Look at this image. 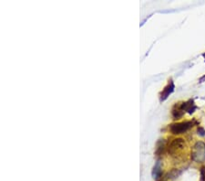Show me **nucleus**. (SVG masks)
Instances as JSON below:
<instances>
[{
	"mask_svg": "<svg viewBox=\"0 0 205 181\" xmlns=\"http://www.w3.org/2000/svg\"><path fill=\"white\" fill-rule=\"evenodd\" d=\"M201 179L202 181H205V168H201Z\"/></svg>",
	"mask_w": 205,
	"mask_h": 181,
	"instance_id": "obj_8",
	"label": "nucleus"
},
{
	"mask_svg": "<svg viewBox=\"0 0 205 181\" xmlns=\"http://www.w3.org/2000/svg\"><path fill=\"white\" fill-rule=\"evenodd\" d=\"M173 90H174V84H173L172 80H170V83L164 88V90L162 91V92L161 94V100H165V99L173 92Z\"/></svg>",
	"mask_w": 205,
	"mask_h": 181,
	"instance_id": "obj_5",
	"label": "nucleus"
},
{
	"mask_svg": "<svg viewBox=\"0 0 205 181\" xmlns=\"http://www.w3.org/2000/svg\"><path fill=\"white\" fill-rule=\"evenodd\" d=\"M202 56H203V57H204V59H205V53H204V54H203Z\"/></svg>",
	"mask_w": 205,
	"mask_h": 181,
	"instance_id": "obj_9",
	"label": "nucleus"
},
{
	"mask_svg": "<svg viewBox=\"0 0 205 181\" xmlns=\"http://www.w3.org/2000/svg\"><path fill=\"white\" fill-rule=\"evenodd\" d=\"M177 107V105H176ZM184 113V111H182L180 106L177 107V109H173L172 110V115H173V117H174V119H180L181 117H182V115Z\"/></svg>",
	"mask_w": 205,
	"mask_h": 181,
	"instance_id": "obj_6",
	"label": "nucleus"
},
{
	"mask_svg": "<svg viewBox=\"0 0 205 181\" xmlns=\"http://www.w3.org/2000/svg\"><path fill=\"white\" fill-rule=\"evenodd\" d=\"M192 125H193L192 122H183V123H179V124H173L170 126V130L172 134L180 135V134H182L184 132H186L191 127H192Z\"/></svg>",
	"mask_w": 205,
	"mask_h": 181,
	"instance_id": "obj_2",
	"label": "nucleus"
},
{
	"mask_svg": "<svg viewBox=\"0 0 205 181\" xmlns=\"http://www.w3.org/2000/svg\"><path fill=\"white\" fill-rule=\"evenodd\" d=\"M198 134H199L200 136H205V131H204V129L201 128V127H199V128H198Z\"/></svg>",
	"mask_w": 205,
	"mask_h": 181,
	"instance_id": "obj_7",
	"label": "nucleus"
},
{
	"mask_svg": "<svg viewBox=\"0 0 205 181\" xmlns=\"http://www.w3.org/2000/svg\"><path fill=\"white\" fill-rule=\"evenodd\" d=\"M180 108L182 110V111H186L188 112L189 113H192L194 112V110L196 109V106L193 103L192 100H189L188 102L186 103H182L181 105H180Z\"/></svg>",
	"mask_w": 205,
	"mask_h": 181,
	"instance_id": "obj_4",
	"label": "nucleus"
},
{
	"mask_svg": "<svg viewBox=\"0 0 205 181\" xmlns=\"http://www.w3.org/2000/svg\"><path fill=\"white\" fill-rule=\"evenodd\" d=\"M184 146H185V142L182 138L174 139L169 145V153L170 155L173 156L177 154L178 152H180L181 150H182Z\"/></svg>",
	"mask_w": 205,
	"mask_h": 181,
	"instance_id": "obj_3",
	"label": "nucleus"
},
{
	"mask_svg": "<svg viewBox=\"0 0 205 181\" xmlns=\"http://www.w3.org/2000/svg\"><path fill=\"white\" fill-rule=\"evenodd\" d=\"M192 158L194 161L201 162L205 160V144L202 142H198L193 146V151L192 154Z\"/></svg>",
	"mask_w": 205,
	"mask_h": 181,
	"instance_id": "obj_1",
	"label": "nucleus"
}]
</instances>
